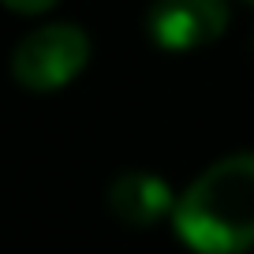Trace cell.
<instances>
[{
  "mask_svg": "<svg viewBox=\"0 0 254 254\" xmlns=\"http://www.w3.org/2000/svg\"><path fill=\"white\" fill-rule=\"evenodd\" d=\"M176 232L198 254L254 247V153H232L198 176L176 202Z\"/></svg>",
  "mask_w": 254,
  "mask_h": 254,
  "instance_id": "6da1fadb",
  "label": "cell"
},
{
  "mask_svg": "<svg viewBox=\"0 0 254 254\" xmlns=\"http://www.w3.org/2000/svg\"><path fill=\"white\" fill-rule=\"evenodd\" d=\"M90 60V38L71 23H45L34 34L19 41L11 56V71L23 90H60L86 67Z\"/></svg>",
  "mask_w": 254,
  "mask_h": 254,
  "instance_id": "7a4b0ae2",
  "label": "cell"
},
{
  "mask_svg": "<svg viewBox=\"0 0 254 254\" xmlns=\"http://www.w3.org/2000/svg\"><path fill=\"white\" fill-rule=\"evenodd\" d=\"M228 26L224 0H153L146 30L165 53H194L217 41Z\"/></svg>",
  "mask_w": 254,
  "mask_h": 254,
  "instance_id": "3957f363",
  "label": "cell"
},
{
  "mask_svg": "<svg viewBox=\"0 0 254 254\" xmlns=\"http://www.w3.org/2000/svg\"><path fill=\"white\" fill-rule=\"evenodd\" d=\"M109 209L120 217L124 224H157L161 217L172 209V190L161 176L150 172H124L116 183L109 187Z\"/></svg>",
  "mask_w": 254,
  "mask_h": 254,
  "instance_id": "277c9868",
  "label": "cell"
},
{
  "mask_svg": "<svg viewBox=\"0 0 254 254\" xmlns=\"http://www.w3.org/2000/svg\"><path fill=\"white\" fill-rule=\"evenodd\" d=\"M11 11H26V15H38V11H49L56 0H4Z\"/></svg>",
  "mask_w": 254,
  "mask_h": 254,
  "instance_id": "5b68a950",
  "label": "cell"
},
{
  "mask_svg": "<svg viewBox=\"0 0 254 254\" xmlns=\"http://www.w3.org/2000/svg\"><path fill=\"white\" fill-rule=\"evenodd\" d=\"M247 4H254V0H247Z\"/></svg>",
  "mask_w": 254,
  "mask_h": 254,
  "instance_id": "8992f818",
  "label": "cell"
}]
</instances>
